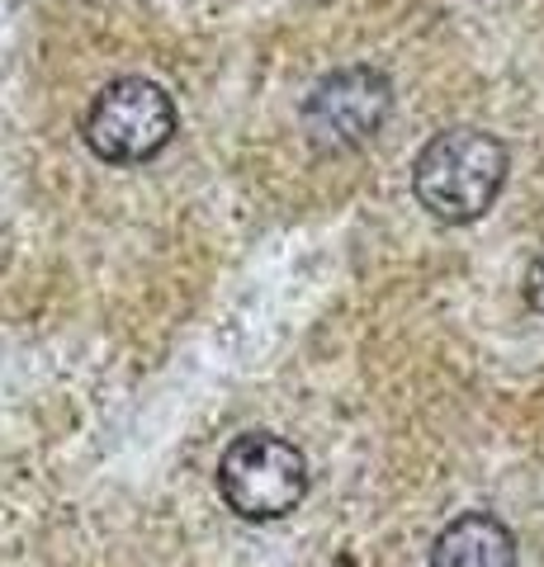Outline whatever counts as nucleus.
<instances>
[{
  "instance_id": "nucleus-1",
  "label": "nucleus",
  "mask_w": 544,
  "mask_h": 567,
  "mask_svg": "<svg viewBox=\"0 0 544 567\" xmlns=\"http://www.w3.org/2000/svg\"><path fill=\"white\" fill-rule=\"evenodd\" d=\"M506 185V147L483 128H450L421 147L412 166L417 204L441 223H473Z\"/></svg>"
},
{
  "instance_id": "nucleus-2",
  "label": "nucleus",
  "mask_w": 544,
  "mask_h": 567,
  "mask_svg": "<svg viewBox=\"0 0 544 567\" xmlns=\"http://www.w3.org/2000/svg\"><path fill=\"white\" fill-rule=\"evenodd\" d=\"M218 492L242 520H279L304 502L308 458L279 435H237L218 458Z\"/></svg>"
},
{
  "instance_id": "nucleus-3",
  "label": "nucleus",
  "mask_w": 544,
  "mask_h": 567,
  "mask_svg": "<svg viewBox=\"0 0 544 567\" xmlns=\"http://www.w3.org/2000/svg\"><path fill=\"white\" fill-rule=\"evenodd\" d=\"M175 133V104L156 81L124 76L110 81L95 95L91 114H85V142L100 162L110 166H137L166 152Z\"/></svg>"
},
{
  "instance_id": "nucleus-4",
  "label": "nucleus",
  "mask_w": 544,
  "mask_h": 567,
  "mask_svg": "<svg viewBox=\"0 0 544 567\" xmlns=\"http://www.w3.org/2000/svg\"><path fill=\"white\" fill-rule=\"evenodd\" d=\"M393 110V85L374 66H346L308 95L304 128L322 152H346L370 142Z\"/></svg>"
},
{
  "instance_id": "nucleus-5",
  "label": "nucleus",
  "mask_w": 544,
  "mask_h": 567,
  "mask_svg": "<svg viewBox=\"0 0 544 567\" xmlns=\"http://www.w3.org/2000/svg\"><path fill=\"white\" fill-rule=\"evenodd\" d=\"M431 567H516V539L497 516H454L431 544Z\"/></svg>"
},
{
  "instance_id": "nucleus-6",
  "label": "nucleus",
  "mask_w": 544,
  "mask_h": 567,
  "mask_svg": "<svg viewBox=\"0 0 544 567\" xmlns=\"http://www.w3.org/2000/svg\"><path fill=\"white\" fill-rule=\"evenodd\" d=\"M525 303L544 317V251L531 260V270H525Z\"/></svg>"
}]
</instances>
